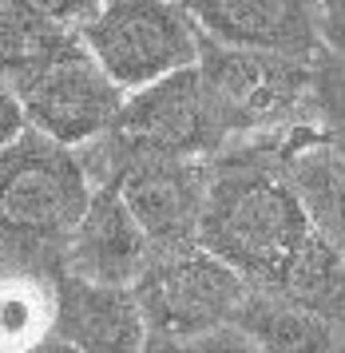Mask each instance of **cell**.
I'll use <instances>...</instances> for the list:
<instances>
[{
	"label": "cell",
	"mask_w": 345,
	"mask_h": 353,
	"mask_svg": "<svg viewBox=\"0 0 345 353\" xmlns=\"http://www.w3.org/2000/svg\"><path fill=\"white\" fill-rule=\"evenodd\" d=\"M314 234L298 194L290 191L278 143L270 135L235 139L206 159V191L195 242L219 254L246 286L274 290L290 258Z\"/></svg>",
	"instance_id": "cell-1"
},
{
	"label": "cell",
	"mask_w": 345,
	"mask_h": 353,
	"mask_svg": "<svg viewBox=\"0 0 345 353\" xmlns=\"http://www.w3.org/2000/svg\"><path fill=\"white\" fill-rule=\"evenodd\" d=\"M342 52L322 48L314 56H290L270 48L219 44L199 32V76L226 143L270 135L294 123L342 128Z\"/></svg>",
	"instance_id": "cell-2"
},
{
	"label": "cell",
	"mask_w": 345,
	"mask_h": 353,
	"mask_svg": "<svg viewBox=\"0 0 345 353\" xmlns=\"http://www.w3.org/2000/svg\"><path fill=\"white\" fill-rule=\"evenodd\" d=\"M226 147L215 103L206 96L199 68L187 64L159 80L127 92L108 131L72 147L88 183H108L135 155H179V159H210Z\"/></svg>",
	"instance_id": "cell-3"
},
{
	"label": "cell",
	"mask_w": 345,
	"mask_h": 353,
	"mask_svg": "<svg viewBox=\"0 0 345 353\" xmlns=\"http://www.w3.org/2000/svg\"><path fill=\"white\" fill-rule=\"evenodd\" d=\"M92 183L72 147L24 128L0 147V254L60 266ZM63 270V266H60Z\"/></svg>",
	"instance_id": "cell-4"
},
{
	"label": "cell",
	"mask_w": 345,
	"mask_h": 353,
	"mask_svg": "<svg viewBox=\"0 0 345 353\" xmlns=\"http://www.w3.org/2000/svg\"><path fill=\"white\" fill-rule=\"evenodd\" d=\"M131 294L143 318V350H190L199 337L230 325L246 282L199 242L151 250Z\"/></svg>",
	"instance_id": "cell-5"
},
{
	"label": "cell",
	"mask_w": 345,
	"mask_h": 353,
	"mask_svg": "<svg viewBox=\"0 0 345 353\" xmlns=\"http://www.w3.org/2000/svg\"><path fill=\"white\" fill-rule=\"evenodd\" d=\"M76 32L124 92L199 60V24L183 0H99Z\"/></svg>",
	"instance_id": "cell-6"
},
{
	"label": "cell",
	"mask_w": 345,
	"mask_h": 353,
	"mask_svg": "<svg viewBox=\"0 0 345 353\" xmlns=\"http://www.w3.org/2000/svg\"><path fill=\"white\" fill-rule=\"evenodd\" d=\"M12 88L24 108V123L63 147H79L99 131H108L127 96L95 64V56L83 48L79 36L63 44L56 56H48L40 68H32L28 76H20Z\"/></svg>",
	"instance_id": "cell-7"
},
{
	"label": "cell",
	"mask_w": 345,
	"mask_h": 353,
	"mask_svg": "<svg viewBox=\"0 0 345 353\" xmlns=\"http://www.w3.org/2000/svg\"><path fill=\"white\" fill-rule=\"evenodd\" d=\"M115 187L151 250L195 242L206 191V159L135 155L115 175Z\"/></svg>",
	"instance_id": "cell-8"
},
{
	"label": "cell",
	"mask_w": 345,
	"mask_h": 353,
	"mask_svg": "<svg viewBox=\"0 0 345 353\" xmlns=\"http://www.w3.org/2000/svg\"><path fill=\"white\" fill-rule=\"evenodd\" d=\"M199 32L238 44V48H270L290 56H314L322 40V0H183Z\"/></svg>",
	"instance_id": "cell-9"
},
{
	"label": "cell",
	"mask_w": 345,
	"mask_h": 353,
	"mask_svg": "<svg viewBox=\"0 0 345 353\" xmlns=\"http://www.w3.org/2000/svg\"><path fill=\"white\" fill-rule=\"evenodd\" d=\"M151 246L135 226L131 210L119 199L115 179L108 183H92L88 203L72 223L68 239H63L60 266L68 274L92 278V282H115V286H131V278L139 274L147 262Z\"/></svg>",
	"instance_id": "cell-10"
},
{
	"label": "cell",
	"mask_w": 345,
	"mask_h": 353,
	"mask_svg": "<svg viewBox=\"0 0 345 353\" xmlns=\"http://www.w3.org/2000/svg\"><path fill=\"white\" fill-rule=\"evenodd\" d=\"M48 345L83 353H135L143 350V318L131 286L92 282L60 270L56 278V321Z\"/></svg>",
	"instance_id": "cell-11"
},
{
	"label": "cell",
	"mask_w": 345,
	"mask_h": 353,
	"mask_svg": "<svg viewBox=\"0 0 345 353\" xmlns=\"http://www.w3.org/2000/svg\"><path fill=\"white\" fill-rule=\"evenodd\" d=\"M56 278L60 266L0 254V350L48 345L56 321Z\"/></svg>",
	"instance_id": "cell-12"
},
{
	"label": "cell",
	"mask_w": 345,
	"mask_h": 353,
	"mask_svg": "<svg viewBox=\"0 0 345 353\" xmlns=\"http://www.w3.org/2000/svg\"><path fill=\"white\" fill-rule=\"evenodd\" d=\"M235 325L246 334L254 350L322 353L342 345V321L317 318L310 310L294 305L290 298H282L278 290H262V286H246Z\"/></svg>",
	"instance_id": "cell-13"
},
{
	"label": "cell",
	"mask_w": 345,
	"mask_h": 353,
	"mask_svg": "<svg viewBox=\"0 0 345 353\" xmlns=\"http://www.w3.org/2000/svg\"><path fill=\"white\" fill-rule=\"evenodd\" d=\"M278 294L290 298L294 305L310 310L317 318L342 321L345 318V262H342V242L326 239L314 230L310 239L298 246V254L290 258Z\"/></svg>",
	"instance_id": "cell-14"
},
{
	"label": "cell",
	"mask_w": 345,
	"mask_h": 353,
	"mask_svg": "<svg viewBox=\"0 0 345 353\" xmlns=\"http://www.w3.org/2000/svg\"><path fill=\"white\" fill-rule=\"evenodd\" d=\"M76 36L72 24L32 8L28 0H0V76L16 83Z\"/></svg>",
	"instance_id": "cell-15"
},
{
	"label": "cell",
	"mask_w": 345,
	"mask_h": 353,
	"mask_svg": "<svg viewBox=\"0 0 345 353\" xmlns=\"http://www.w3.org/2000/svg\"><path fill=\"white\" fill-rule=\"evenodd\" d=\"M24 128H28V123H24V108H20V96H16L12 83L0 76V147H8Z\"/></svg>",
	"instance_id": "cell-16"
},
{
	"label": "cell",
	"mask_w": 345,
	"mask_h": 353,
	"mask_svg": "<svg viewBox=\"0 0 345 353\" xmlns=\"http://www.w3.org/2000/svg\"><path fill=\"white\" fill-rule=\"evenodd\" d=\"M28 4L40 8V12H48V17L63 20V24H72V28H79V24L95 12L99 0H28Z\"/></svg>",
	"instance_id": "cell-17"
}]
</instances>
